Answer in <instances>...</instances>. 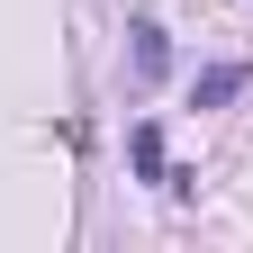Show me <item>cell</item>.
Masks as SVG:
<instances>
[{"mask_svg": "<svg viewBox=\"0 0 253 253\" xmlns=\"http://www.w3.org/2000/svg\"><path fill=\"white\" fill-rule=\"evenodd\" d=\"M253 90V63H208L199 82H190V109H226V100H244Z\"/></svg>", "mask_w": 253, "mask_h": 253, "instance_id": "1", "label": "cell"}, {"mask_svg": "<svg viewBox=\"0 0 253 253\" xmlns=\"http://www.w3.org/2000/svg\"><path fill=\"white\" fill-rule=\"evenodd\" d=\"M126 54H136V82H163V73H172V37H163L154 18L126 27Z\"/></svg>", "mask_w": 253, "mask_h": 253, "instance_id": "2", "label": "cell"}, {"mask_svg": "<svg viewBox=\"0 0 253 253\" xmlns=\"http://www.w3.org/2000/svg\"><path fill=\"white\" fill-rule=\"evenodd\" d=\"M126 163H136L145 181H163V172H172V163H163V126H154V118L136 126V136H126Z\"/></svg>", "mask_w": 253, "mask_h": 253, "instance_id": "3", "label": "cell"}]
</instances>
